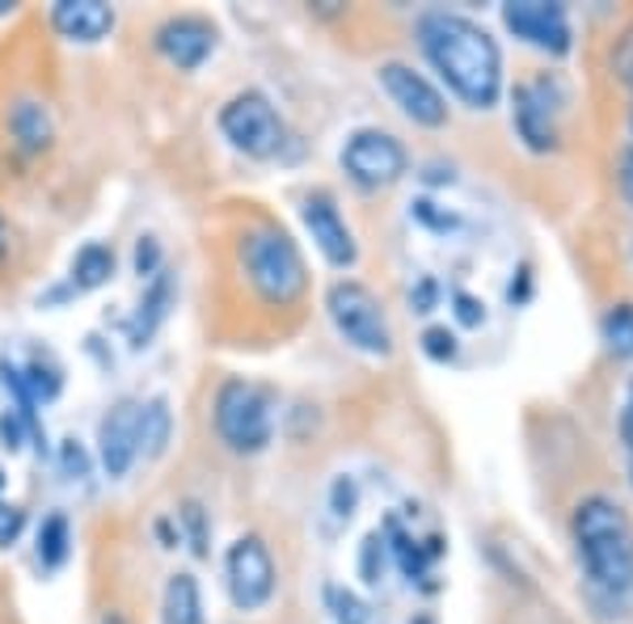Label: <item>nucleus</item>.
Returning <instances> with one entry per match:
<instances>
[{"label": "nucleus", "instance_id": "obj_22", "mask_svg": "<svg viewBox=\"0 0 633 624\" xmlns=\"http://www.w3.org/2000/svg\"><path fill=\"white\" fill-rule=\"evenodd\" d=\"M600 338H604L608 354L633 363V304H612L608 308L600 317Z\"/></svg>", "mask_w": 633, "mask_h": 624}, {"label": "nucleus", "instance_id": "obj_14", "mask_svg": "<svg viewBox=\"0 0 633 624\" xmlns=\"http://www.w3.org/2000/svg\"><path fill=\"white\" fill-rule=\"evenodd\" d=\"M139 406L144 401H118L98 422V461H102L111 481L127 477L132 464L139 461Z\"/></svg>", "mask_w": 633, "mask_h": 624}, {"label": "nucleus", "instance_id": "obj_36", "mask_svg": "<svg viewBox=\"0 0 633 624\" xmlns=\"http://www.w3.org/2000/svg\"><path fill=\"white\" fill-rule=\"evenodd\" d=\"M617 182H621V194H625V203L633 207V144L617 157Z\"/></svg>", "mask_w": 633, "mask_h": 624}, {"label": "nucleus", "instance_id": "obj_17", "mask_svg": "<svg viewBox=\"0 0 633 624\" xmlns=\"http://www.w3.org/2000/svg\"><path fill=\"white\" fill-rule=\"evenodd\" d=\"M161 624H207L203 612V587L186 570L169 574L166 591H161Z\"/></svg>", "mask_w": 633, "mask_h": 624}, {"label": "nucleus", "instance_id": "obj_9", "mask_svg": "<svg viewBox=\"0 0 633 624\" xmlns=\"http://www.w3.org/2000/svg\"><path fill=\"white\" fill-rule=\"evenodd\" d=\"M566 110V84L557 77L523 81L511 89V127L528 152L557 148V114Z\"/></svg>", "mask_w": 633, "mask_h": 624}, {"label": "nucleus", "instance_id": "obj_5", "mask_svg": "<svg viewBox=\"0 0 633 624\" xmlns=\"http://www.w3.org/2000/svg\"><path fill=\"white\" fill-rule=\"evenodd\" d=\"M326 313H330V326L338 329V338L347 347H355L359 354H372V359H388L393 354V326H388V313L381 296L359 283V279H338L326 292Z\"/></svg>", "mask_w": 633, "mask_h": 624}, {"label": "nucleus", "instance_id": "obj_12", "mask_svg": "<svg viewBox=\"0 0 633 624\" xmlns=\"http://www.w3.org/2000/svg\"><path fill=\"white\" fill-rule=\"evenodd\" d=\"M301 219H304V228H308V237H313V245H317V253L330 262L334 271L355 266V258H359L355 232H351V224L342 219L338 203H334V194H326V191L304 194Z\"/></svg>", "mask_w": 633, "mask_h": 624}, {"label": "nucleus", "instance_id": "obj_8", "mask_svg": "<svg viewBox=\"0 0 633 624\" xmlns=\"http://www.w3.org/2000/svg\"><path fill=\"white\" fill-rule=\"evenodd\" d=\"M224 587H228V599L237 612H258L275 599L279 574H275V557L262 536H241V541L228 544L224 553Z\"/></svg>", "mask_w": 633, "mask_h": 624}, {"label": "nucleus", "instance_id": "obj_18", "mask_svg": "<svg viewBox=\"0 0 633 624\" xmlns=\"http://www.w3.org/2000/svg\"><path fill=\"white\" fill-rule=\"evenodd\" d=\"M169 304H173V279H169L166 271H157L152 279H148L144 299H139L136 321H132V342H136V347H144V342L161 329V321L169 317Z\"/></svg>", "mask_w": 633, "mask_h": 624}, {"label": "nucleus", "instance_id": "obj_16", "mask_svg": "<svg viewBox=\"0 0 633 624\" xmlns=\"http://www.w3.org/2000/svg\"><path fill=\"white\" fill-rule=\"evenodd\" d=\"M9 136H13V144H18L26 157L43 152V148L56 139V123H52L47 102H38V98H18V102L9 106Z\"/></svg>", "mask_w": 633, "mask_h": 624}, {"label": "nucleus", "instance_id": "obj_21", "mask_svg": "<svg viewBox=\"0 0 633 624\" xmlns=\"http://www.w3.org/2000/svg\"><path fill=\"white\" fill-rule=\"evenodd\" d=\"M114 274V249L106 241H89L77 249L72 258V287L77 292H93Z\"/></svg>", "mask_w": 633, "mask_h": 624}, {"label": "nucleus", "instance_id": "obj_37", "mask_svg": "<svg viewBox=\"0 0 633 624\" xmlns=\"http://www.w3.org/2000/svg\"><path fill=\"white\" fill-rule=\"evenodd\" d=\"M617 68H621V77L633 84V30L621 38V52H617Z\"/></svg>", "mask_w": 633, "mask_h": 624}, {"label": "nucleus", "instance_id": "obj_39", "mask_svg": "<svg viewBox=\"0 0 633 624\" xmlns=\"http://www.w3.org/2000/svg\"><path fill=\"white\" fill-rule=\"evenodd\" d=\"M410 624H436V621H431V616H414Z\"/></svg>", "mask_w": 633, "mask_h": 624}, {"label": "nucleus", "instance_id": "obj_10", "mask_svg": "<svg viewBox=\"0 0 633 624\" xmlns=\"http://www.w3.org/2000/svg\"><path fill=\"white\" fill-rule=\"evenodd\" d=\"M502 26L511 30L520 43L553 55V59L575 52V26H570L566 4H550V0H511V4H502Z\"/></svg>", "mask_w": 633, "mask_h": 624}, {"label": "nucleus", "instance_id": "obj_19", "mask_svg": "<svg viewBox=\"0 0 633 624\" xmlns=\"http://www.w3.org/2000/svg\"><path fill=\"white\" fill-rule=\"evenodd\" d=\"M34 557L43 570H64L68 557H72V523L64 511H52V515L38 523V536H34Z\"/></svg>", "mask_w": 633, "mask_h": 624}, {"label": "nucleus", "instance_id": "obj_11", "mask_svg": "<svg viewBox=\"0 0 633 624\" xmlns=\"http://www.w3.org/2000/svg\"><path fill=\"white\" fill-rule=\"evenodd\" d=\"M376 81H381L388 102L402 110L414 127L436 132V127L448 123V98H443L440 89L427 81L418 68L402 64V59H388V64L376 68Z\"/></svg>", "mask_w": 633, "mask_h": 624}, {"label": "nucleus", "instance_id": "obj_4", "mask_svg": "<svg viewBox=\"0 0 633 624\" xmlns=\"http://www.w3.org/2000/svg\"><path fill=\"white\" fill-rule=\"evenodd\" d=\"M212 422L216 434L228 452L237 456H258L271 447L275 439V397L271 388L241 376H228L216 388V401H212Z\"/></svg>", "mask_w": 633, "mask_h": 624}, {"label": "nucleus", "instance_id": "obj_20", "mask_svg": "<svg viewBox=\"0 0 633 624\" xmlns=\"http://www.w3.org/2000/svg\"><path fill=\"white\" fill-rule=\"evenodd\" d=\"M169 434H173V413H169L166 397L144 401V406H139V456H144V461L166 456Z\"/></svg>", "mask_w": 633, "mask_h": 624}, {"label": "nucleus", "instance_id": "obj_29", "mask_svg": "<svg viewBox=\"0 0 633 624\" xmlns=\"http://www.w3.org/2000/svg\"><path fill=\"white\" fill-rule=\"evenodd\" d=\"M178 523H182V527H186V536H191L194 557H207V511H203L199 502H182Z\"/></svg>", "mask_w": 633, "mask_h": 624}, {"label": "nucleus", "instance_id": "obj_2", "mask_svg": "<svg viewBox=\"0 0 633 624\" xmlns=\"http://www.w3.org/2000/svg\"><path fill=\"white\" fill-rule=\"evenodd\" d=\"M570 541H575L578 570L587 587L608 603H625L633 595V523L630 515L604 498H583L570 515Z\"/></svg>", "mask_w": 633, "mask_h": 624}, {"label": "nucleus", "instance_id": "obj_28", "mask_svg": "<svg viewBox=\"0 0 633 624\" xmlns=\"http://www.w3.org/2000/svg\"><path fill=\"white\" fill-rule=\"evenodd\" d=\"M385 557H388V548H385V536L381 532H372L368 541H363V553H359V574H363V582H381V574H385Z\"/></svg>", "mask_w": 633, "mask_h": 624}, {"label": "nucleus", "instance_id": "obj_6", "mask_svg": "<svg viewBox=\"0 0 633 624\" xmlns=\"http://www.w3.org/2000/svg\"><path fill=\"white\" fill-rule=\"evenodd\" d=\"M221 136L241 152V157H253V161H271L283 152L287 144V127L279 118V110L271 106L267 93L258 89H241L233 93L221 106Z\"/></svg>", "mask_w": 633, "mask_h": 624}, {"label": "nucleus", "instance_id": "obj_27", "mask_svg": "<svg viewBox=\"0 0 633 624\" xmlns=\"http://www.w3.org/2000/svg\"><path fill=\"white\" fill-rule=\"evenodd\" d=\"M355 511H359V481L351 473H338L330 481V515L338 523H351Z\"/></svg>", "mask_w": 633, "mask_h": 624}, {"label": "nucleus", "instance_id": "obj_32", "mask_svg": "<svg viewBox=\"0 0 633 624\" xmlns=\"http://www.w3.org/2000/svg\"><path fill=\"white\" fill-rule=\"evenodd\" d=\"M157 271H161V245H157V237H139L136 241V274L139 279H152Z\"/></svg>", "mask_w": 633, "mask_h": 624}, {"label": "nucleus", "instance_id": "obj_3", "mask_svg": "<svg viewBox=\"0 0 633 624\" xmlns=\"http://www.w3.org/2000/svg\"><path fill=\"white\" fill-rule=\"evenodd\" d=\"M237 262L246 271L249 287L271 308H292L308 287L301 245L292 241L279 224H253L237 241Z\"/></svg>", "mask_w": 633, "mask_h": 624}, {"label": "nucleus", "instance_id": "obj_33", "mask_svg": "<svg viewBox=\"0 0 633 624\" xmlns=\"http://www.w3.org/2000/svg\"><path fill=\"white\" fill-rule=\"evenodd\" d=\"M22 434H26V422L9 409V413H0V447H9V452H22Z\"/></svg>", "mask_w": 633, "mask_h": 624}, {"label": "nucleus", "instance_id": "obj_13", "mask_svg": "<svg viewBox=\"0 0 633 624\" xmlns=\"http://www.w3.org/2000/svg\"><path fill=\"white\" fill-rule=\"evenodd\" d=\"M216 38H221L216 26H212L207 18H199V13H178V18L161 22L157 34H152L157 52L166 55L178 72H194V68H203V59L216 52Z\"/></svg>", "mask_w": 633, "mask_h": 624}, {"label": "nucleus", "instance_id": "obj_38", "mask_svg": "<svg viewBox=\"0 0 633 624\" xmlns=\"http://www.w3.org/2000/svg\"><path fill=\"white\" fill-rule=\"evenodd\" d=\"M98 624H127V616H123V612H102Z\"/></svg>", "mask_w": 633, "mask_h": 624}, {"label": "nucleus", "instance_id": "obj_40", "mask_svg": "<svg viewBox=\"0 0 633 624\" xmlns=\"http://www.w3.org/2000/svg\"><path fill=\"white\" fill-rule=\"evenodd\" d=\"M0 489H4V473H0Z\"/></svg>", "mask_w": 633, "mask_h": 624}, {"label": "nucleus", "instance_id": "obj_35", "mask_svg": "<svg viewBox=\"0 0 633 624\" xmlns=\"http://www.w3.org/2000/svg\"><path fill=\"white\" fill-rule=\"evenodd\" d=\"M59 464H64V473H68V477H84L89 461H84V452H81V443H77V439H68V443L59 447Z\"/></svg>", "mask_w": 633, "mask_h": 624}, {"label": "nucleus", "instance_id": "obj_24", "mask_svg": "<svg viewBox=\"0 0 633 624\" xmlns=\"http://www.w3.org/2000/svg\"><path fill=\"white\" fill-rule=\"evenodd\" d=\"M410 216L418 219L422 228L440 232V237H448V232H461V228H465V219L456 216V212H448V207L431 203V198H414V203H410Z\"/></svg>", "mask_w": 633, "mask_h": 624}, {"label": "nucleus", "instance_id": "obj_15", "mask_svg": "<svg viewBox=\"0 0 633 624\" xmlns=\"http://www.w3.org/2000/svg\"><path fill=\"white\" fill-rule=\"evenodd\" d=\"M114 9L106 0H59L52 9V26L68 38V43H102L114 30Z\"/></svg>", "mask_w": 633, "mask_h": 624}, {"label": "nucleus", "instance_id": "obj_1", "mask_svg": "<svg viewBox=\"0 0 633 624\" xmlns=\"http://www.w3.org/2000/svg\"><path fill=\"white\" fill-rule=\"evenodd\" d=\"M418 47L440 72L448 93L468 110H495L502 98V52L495 34L452 9L418 13Z\"/></svg>", "mask_w": 633, "mask_h": 624}, {"label": "nucleus", "instance_id": "obj_31", "mask_svg": "<svg viewBox=\"0 0 633 624\" xmlns=\"http://www.w3.org/2000/svg\"><path fill=\"white\" fill-rule=\"evenodd\" d=\"M22 532H26V511L18 502H0V548L18 544Z\"/></svg>", "mask_w": 633, "mask_h": 624}, {"label": "nucleus", "instance_id": "obj_34", "mask_svg": "<svg viewBox=\"0 0 633 624\" xmlns=\"http://www.w3.org/2000/svg\"><path fill=\"white\" fill-rule=\"evenodd\" d=\"M410 304L414 313H431V308L440 304V283H436V279H422L418 287H410Z\"/></svg>", "mask_w": 633, "mask_h": 624}, {"label": "nucleus", "instance_id": "obj_25", "mask_svg": "<svg viewBox=\"0 0 633 624\" xmlns=\"http://www.w3.org/2000/svg\"><path fill=\"white\" fill-rule=\"evenodd\" d=\"M418 342H422V354L436 359V363H452V359L461 354V333L448 326H427Z\"/></svg>", "mask_w": 633, "mask_h": 624}, {"label": "nucleus", "instance_id": "obj_30", "mask_svg": "<svg viewBox=\"0 0 633 624\" xmlns=\"http://www.w3.org/2000/svg\"><path fill=\"white\" fill-rule=\"evenodd\" d=\"M617 434H621V447H625V473H630L633 486V381L625 384V397H621V409H617Z\"/></svg>", "mask_w": 633, "mask_h": 624}, {"label": "nucleus", "instance_id": "obj_23", "mask_svg": "<svg viewBox=\"0 0 633 624\" xmlns=\"http://www.w3.org/2000/svg\"><path fill=\"white\" fill-rule=\"evenodd\" d=\"M326 608H330L334 624H368L372 621L368 603H363L351 587H326Z\"/></svg>", "mask_w": 633, "mask_h": 624}, {"label": "nucleus", "instance_id": "obj_7", "mask_svg": "<svg viewBox=\"0 0 633 624\" xmlns=\"http://www.w3.org/2000/svg\"><path fill=\"white\" fill-rule=\"evenodd\" d=\"M338 161H342L347 178H351L355 186H363V191H385V186L406 178L410 152H406V144L393 136V132H385V127H359V132H351V136L342 139Z\"/></svg>", "mask_w": 633, "mask_h": 624}, {"label": "nucleus", "instance_id": "obj_26", "mask_svg": "<svg viewBox=\"0 0 633 624\" xmlns=\"http://www.w3.org/2000/svg\"><path fill=\"white\" fill-rule=\"evenodd\" d=\"M448 308H452V317H456L461 329L486 326V299H477L473 292H465V287H452V292H448Z\"/></svg>", "mask_w": 633, "mask_h": 624}]
</instances>
